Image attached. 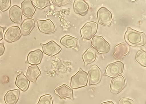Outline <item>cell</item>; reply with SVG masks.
<instances>
[{
	"label": "cell",
	"mask_w": 146,
	"mask_h": 104,
	"mask_svg": "<svg viewBox=\"0 0 146 104\" xmlns=\"http://www.w3.org/2000/svg\"><path fill=\"white\" fill-rule=\"evenodd\" d=\"M126 42L130 45L140 46L146 43V37L145 34L140 32L128 27L125 35Z\"/></svg>",
	"instance_id": "6da1fadb"
},
{
	"label": "cell",
	"mask_w": 146,
	"mask_h": 104,
	"mask_svg": "<svg viewBox=\"0 0 146 104\" xmlns=\"http://www.w3.org/2000/svg\"><path fill=\"white\" fill-rule=\"evenodd\" d=\"M88 81L87 73L81 69L71 78L70 86L73 89H77L86 86Z\"/></svg>",
	"instance_id": "7a4b0ae2"
},
{
	"label": "cell",
	"mask_w": 146,
	"mask_h": 104,
	"mask_svg": "<svg viewBox=\"0 0 146 104\" xmlns=\"http://www.w3.org/2000/svg\"><path fill=\"white\" fill-rule=\"evenodd\" d=\"M97 28V24L95 22L86 23L80 30L82 39L84 40L90 39L96 33Z\"/></svg>",
	"instance_id": "3957f363"
},
{
	"label": "cell",
	"mask_w": 146,
	"mask_h": 104,
	"mask_svg": "<svg viewBox=\"0 0 146 104\" xmlns=\"http://www.w3.org/2000/svg\"><path fill=\"white\" fill-rule=\"evenodd\" d=\"M91 45L100 53H107L110 50V46L109 44L101 36H95L93 37Z\"/></svg>",
	"instance_id": "277c9868"
},
{
	"label": "cell",
	"mask_w": 146,
	"mask_h": 104,
	"mask_svg": "<svg viewBox=\"0 0 146 104\" xmlns=\"http://www.w3.org/2000/svg\"><path fill=\"white\" fill-rule=\"evenodd\" d=\"M124 64L121 62L117 61L109 64L106 70L105 75L111 78H114L122 73Z\"/></svg>",
	"instance_id": "5b68a950"
},
{
	"label": "cell",
	"mask_w": 146,
	"mask_h": 104,
	"mask_svg": "<svg viewBox=\"0 0 146 104\" xmlns=\"http://www.w3.org/2000/svg\"><path fill=\"white\" fill-rule=\"evenodd\" d=\"M126 85L124 78L122 75H119L112 79L110 86V91L114 94H118L123 90Z\"/></svg>",
	"instance_id": "8992f818"
},
{
	"label": "cell",
	"mask_w": 146,
	"mask_h": 104,
	"mask_svg": "<svg viewBox=\"0 0 146 104\" xmlns=\"http://www.w3.org/2000/svg\"><path fill=\"white\" fill-rule=\"evenodd\" d=\"M21 36L20 29L17 26L9 27L6 31L4 36V39L9 43L13 42L19 40Z\"/></svg>",
	"instance_id": "52a82bcc"
},
{
	"label": "cell",
	"mask_w": 146,
	"mask_h": 104,
	"mask_svg": "<svg viewBox=\"0 0 146 104\" xmlns=\"http://www.w3.org/2000/svg\"><path fill=\"white\" fill-rule=\"evenodd\" d=\"M44 53L46 55L54 56L60 52L61 47L53 40H51L46 44H40Z\"/></svg>",
	"instance_id": "ba28073f"
},
{
	"label": "cell",
	"mask_w": 146,
	"mask_h": 104,
	"mask_svg": "<svg viewBox=\"0 0 146 104\" xmlns=\"http://www.w3.org/2000/svg\"><path fill=\"white\" fill-rule=\"evenodd\" d=\"M38 27L41 32L45 34L54 33L56 30V27L50 19L45 20H37Z\"/></svg>",
	"instance_id": "9c48e42d"
},
{
	"label": "cell",
	"mask_w": 146,
	"mask_h": 104,
	"mask_svg": "<svg viewBox=\"0 0 146 104\" xmlns=\"http://www.w3.org/2000/svg\"><path fill=\"white\" fill-rule=\"evenodd\" d=\"M98 19L101 24L105 26H108L111 24L112 17L111 12L105 7L100 8L97 13Z\"/></svg>",
	"instance_id": "30bf717a"
},
{
	"label": "cell",
	"mask_w": 146,
	"mask_h": 104,
	"mask_svg": "<svg viewBox=\"0 0 146 104\" xmlns=\"http://www.w3.org/2000/svg\"><path fill=\"white\" fill-rule=\"evenodd\" d=\"M90 85H96L101 81L102 78L101 71L96 65L92 66L88 72Z\"/></svg>",
	"instance_id": "8fae6325"
},
{
	"label": "cell",
	"mask_w": 146,
	"mask_h": 104,
	"mask_svg": "<svg viewBox=\"0 0 146 104\" xmlns=\"http://www.w3.org/2000/svg\"><path fill=\"white\" fill-rule=\"evenodd\" d=\"M54 92L61 99L67 98L73 99V90L65 84L57 87L54 90Z\"/></svg>",
	"instance_id": "7c38bea8"
},
{
	"label": "cell",
	"mask_w": 146,
	"mask_h": 104,
	"mask_svg": "<svg viewBox=\"0 0 146 104\" xmlns=\"http://www.w3.org/2000/svg\"><path fill=\"white\" fill-rule=\"evenodd\" d=\"M43 54L40 49H37L30 52L28 54L26 63L31 65L39 64H40Z\"/></svg>",
	"instance_id": "4fadbf2b"
},
{
	"label": "cell",
	"mask_w": 146,
	"mask_h": 104,
	"mask_svg": "<svg viewBox=\"0 0 146 104\" xmlns=\"http://www.w3.org/2000/svg\"><path fill=\"white\" fill-rule=\"evenodd\" d=\"M21 7L23 15L28 18L32 17L36 11L31 0H24L21 3Z\"/></svg>",
	"instance_id": "5bb4252c"
},
{
	"label": "cell",
	"mask_w": 146,
	"mask_h": 104,
	"mask_svg": "<svg viewBox=\"0 0 146 104\" xmlns=\"http://www.w3.org/2000/svg\"><path fill=\"white\" fill-rule=\"evenodd\" d=\"M35 26L34 19L29 18L25 19L21 24V31L24 36L29 35Z\"/></svg>",
	"instance_id": "9a60e30c"
},
{
	"label": "cell",
	"mask_w": 146,
	"mask_h": 104,
	"mask_svg": "<svg viewBox=\"0 0 146 104\" xmlns=\"http://www.w3.org/2000/svg\"><path fill=\"white\" fill-rule=\"evenodd\" d=\"M61 44L67 48H72L77 50L79 45V40L77 38L66 35L60 40Z\"/></svg>",
	"instance_id": "2e32d148"
},
{
	"label": "cell",
	"mask_w": 146,
	"mask_h": 104,
	"mask_svg": "<svg viewBox=\"0 0 146 104\" xmlns=\"http://www.w3.org/2000/svg\"><path fill=\"white\" fill-rule=\"evenodd\" d=\"M129 51L128 45L125 43H122L115 47L113 56L116 59L121 60L128 54Z\"/></svg>",
	"instance_id": "e0dca14e"
},
{
	"label": "cell",
	"mask_w": 146,
	"mask_h": 104,
	"mask_svg": "<svg viewBox=\"0 0 146 104\" xmlns=\"http://www.w3.org/2000/svg\"><path fill=\"white\" fill-rule=\"evenodd\" d=\"M22 15L21 9L17 5L13 6L9 10L10 19L13 22L16 23H19L21 22Z\"/></svg>",
	"instance_id": "ac0fdd59"
},
{
	"label": "cell",
	"mask_w": 146,
	"mask_h": 104,
	"mask_svg": "<svg viewBox=\"0 0 146 104\" xmlns=\"http://www.w3.org/2000/svg\"><path fill=\"white\" fill-rule=\"evenodd\" d=\"M30 82L27 78L21 72L16 77L15 81L16 85L22 91L25 92L28 89Z\"/></svg>",
	"instance_id": "d6986e66"
},
{
	"label": "cell",
	"mask_w": 146,
	"mask_h": 104,
	"mask_svg": "<svg viewBox=\"0 0 146 104\" xmlns=\"http://www.w3.org/2000/svg\"><path fill=\"white\" fill-rule=\"evenodd\" d=\"M73 7L74 11L76 13L84 16L86 14L89 6L84 0H74Z\"/></svg>",
	"instance_id": "ffe728a7"
},
{
	"label": "cell",
	"mask_w": 146,
	"mask_h": 104,
	"mask_svg": "<svg viewBox=\"0 0 146 104\" xmlns=\"http://www.w3.org/2000/svg\"><path fill=\"white\" fill-rule=\"evenodd\" d=\"M20 91L13 89L8 91L4 96V101L6 104H15L19 97Z\"/></svg>",
	"instance_id": "44dd1931"
},
{
	"label": "cell",
	"mask_w": 146,
	"mask_h": 104,
	"mask_svg": "<svg viewBox=\"0 0 146 104\" xmlns=\"http://www.w3.org/2000/svg\"><path fill=\"white\" fill-rule=\"evenodd\" d=\"M41 74V72L38 67L36 65H34L28 67L26 72V76L31 81L35 83L37 78Z\"/></svg>",
	"instance_id": "7402d4cb"
},
{
	"label": "cell",
	"mask_w": 146,
	"mask_h": 104,
	"mask_svg": "<svg viewBox=\"0 0 146 104\" xmlns=\"http://www.w3.org/2000/svg\"><path fill=\"white\" fill-rule=\"evenodd\" d=\"M97 52L94 48H89L84 53L82 58L85 66L94 62L96 60L97 55Z\"/></svg>",
	"instance_id": "603a6c76"
},
{
	"label": "cell",
	"mask_w": 146,
	"mask_h": 104,
	"mask_svg": "<svg viewBox=\"0 0 146 104\" xmlns=\"http://www.w3.org/2000/svg\"><path fill=\"white\" fill-rule=\"evenodd\" d=\"M146 55L145 51L141 50L138 52L135 56L136 60L143 66L146 67Z\"/></svg>",
	"instance_id": "cb8c5ba5"
},
{
	"label": "cell",
	"mask_w": 146,
	"mask_h": 104,
	"mask_svg": "<svg viewBox=\"0 0 146 104\" xmlns=\"http://www.w3.org/2000/svg\"><path fill=\"white\" fill-rule=\"evenodd\" d=\"M32 2L34 5L40 9H43L51 5L49 0H33Z\"/></svg>",
	"instance_id": "d4e9b609"
},
{
	"label": "cell",
	"mask_w": 146,
	"mask_h": 104,
	"mask_svg": "<svg viewBox=\"0 0 146 104\" xmlns=\"http://www.w3.org/2000/svg\"><path fill=\"white\" fill-rule=\"evenodd\" d=\"M38 104H52L53 100L51 95L46 94L41 96L40 98Z\"/></svg>",
	"instance_id": "484cf974"
},
{
	"label": "cell",
	"mask_w": 146,
	"mask_h": 104,
	"mask_svg": "<svg viewBox=\"0 0 146 104\" xmlns=\"http://www.w3.org/2000/svg\"><path fill=\"white\" fill-rule=\"evenodd\" d=\"M11 5V0H0V9L2 12L7 10Z\"/></svg>",
	"instance_id": "4316f807"
},
{
	"label": "cell",
	"mask_w": 146,
	"mask_h": 104,
	"mask_svg": "<svg viewBox=\"0 0 146 104\" xmlns=\"http://www.w3.org/2000/svg\"><path fill=\"white\" fill-rule=\"evenodd\" d=\"M53 4L55 6L60 7L70 3V0H51Z\"/></svg>",
	"instance_id": "83f0119b"
},
{
	"label": "cell",
	"mask_w": 146,
	"mask_h": 104,
	"mask_svg": "<svg viewBox=\"0 0 146 104\" xmlns=\"http://www.w3.org/2000/svg\"><path fill=\"white\" fill-rule=\"evenodd\" d=\"M120 104H135L134 101L132 99L126 97L121 98L119 100Z\"/></svg>",
	"instance_id": "f1b7e54d"
},
{
	"label": "cell",
	"mask_w": 146,
	"mask_h": 104,
	"mask_svg": "<svg viewBox=\"0 0 146 104\" xmlns=\"http://www.w3.org/2000/svg\"><path fill=\"white\" fill-rule=\"evenodd\" d=\"M5 50V48L3 44L0 43V56L3 54Z\"/></svg>",
	"instance_id": "f546056e"
},
{
	"label": "cell",
	"mask_w": 146,
	"mask_h": 104,
	"mask_svg": "<svg viewBox=\"0 0 146 104\" xmlns=\"http://www.w3.org/2000/svg\"><path fill=\"white\" fill-rule=\"evenodd\" d=\"M5 28L0 26V41L3 39V32Z\"/></svg>",
	"instance_id": "4dcf8cb0"
},
{
	"label": "cell",
	"mask_w": 146,
	"mask_h": 104,
	"mask_svg": "<svg viewBox=\"0 0 146 104\" xmlns=\"http://www.w3.org/2000/svg\"><path fill=\"white\" fill-rule=\"evenodd\" d=\"M102 104H114L111 101H108L103 102L102 103Z\"/></svg>",
	"instance_id": "1f68e13d"
},
{
	"label": "cell",
	"mask_w": 146,
	"mask_h": 104,
	"mask_svg": "<svg viewBox=\"0 0 146 104\" xmlns=\"http://www.w3.org/2000/svg\"><path fill=\"white\" fill-rule=\"evenodd\" d=\"M131 0V1H135L137 0Z\"/></svg>",
	"instance_id": "d6a6232c"
},
{
	"label": "cell",
	"mask_w": 146,
	"mask_h": 104,
	"mask_svg": "<svg viewBox=\"0 0 146 104\" xmlns=\"http://www.w3.org/2000/svg\"><path fill=\"white\" fill-rule=\"evenodd\" d=\"M0 14H1V12H0Z\"/></svg>",
	"instance_id": "836d02e7"
}]
</instances>
